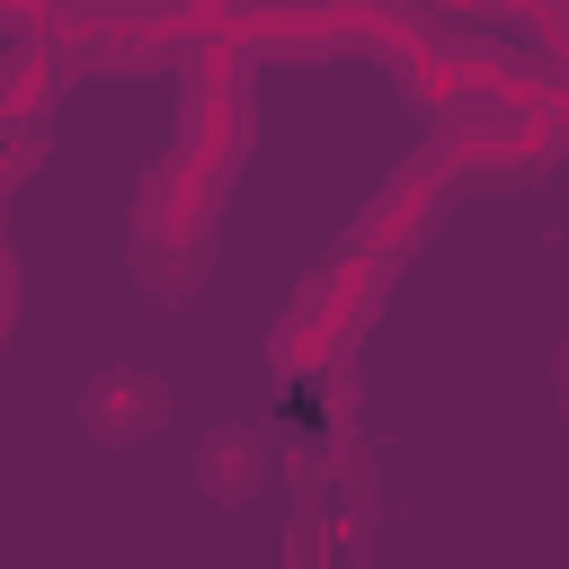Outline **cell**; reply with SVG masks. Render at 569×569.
<instances>
[{
	"label": "cell",
	"mask_w": 569,
	"mask_h": 569,
	"mask_svg": "<svg viewBox=\"0 0 569 569\" xmlns=\"http://www.w3.org/2000/svg\"><path fill=\"white\" fill-rule=\"evenodd\" d=\"M213 249H222V187L187 178L169 151L142 169L133 187V222H124V258H133V284L178 302L213 276Z\"/></svg>",
	"instance_id": "6da1fadb"
},
{
	"label": "cell",
	"mask_w": 569,
	"mask_h": 569,
	"mask_svg": "<svg viewBox=\"0 0 569 569\" xmlns=\"http://www.w3.org/2000/svg\"><path fill=\"white\" fill-rule=\"evenodd\" d=\"M391 276H400V267L356 258V249H338L329 267H311V276L293 284V302L276 311V338H267L276 373H329V365H347V356L365 347V329L382 320Z\"/></svg>",
	"instance_id": "7a4b0ae2"
},
{
	"label": "cell",
	"mask_w": 569,
	"mask_h": 569,
	"mask_svg": "<svg viewBox=\"0 0 569 569\" xmlns=\"http://www.w3.org/2000/svg\"><path fill=\"white\" fill-rule=\"evenodd\" d=\"M178 71H187V89H178V142H169V160H178L187 178H204V187L231 196L240 160L258 151V89H249V62H240L231 44H187Z\"/></svg>",
	"instance_id": "3957f363"
},
{
	"label": "cell",
	"mask_w": 569,
	"mask_h": 569,
	"mask_svg": "<svg viewBox=\"0 0 569 569\" xmlns=\"http://www.w3.org/2000/svg\"><path fill=\"white\" fill-rule=\"evenodd\" d=\"M36 44L53 53V71L71 80H142V71H178V27L160 0H53Z\"/></svg>",
	"instance_id": "277c9868"
},
{
	"label": "cell",
	"mask_w": 569,
	"mask_h": 569,
	"mask_svg": "<svg viewBox=\"0 0 569 569\" xmlns=\"http://www.w3.org/2000/svg\"><path fill=\"white\" fill-rule=\"evenodd\" d=\"M453 196H462V178H453V160L436 151V142H418L373 196H365V213L347 222V240L338 249H356V258H382V267H409L418 249H427V231L453 213Z\"/></svg>",
	"instance_id": "5b68a950"
},
{
	"label": "cell",
	"mask_w": 569,
	"mask_h": 569,
	"mask_svg": "<svg viewBox=\"0 0 569 569\" xmlns=\"http://www.w3.org/2000/svg\"><path fill=\"white\" fill-rule=\"evenodd\" d=\"M53 98H62V71L36 36H9V62H0V196H18L53 142Z\"/></svg>",
	"instance_id": "8992f818"
},
{
	"label": "cell",
	"mask_w": 569,
	"mask_h": 569,
	"mask_svg": "<svg viewBox=\"0 0 569 569\" xmlns=\"http://www.w3.org/2000/svg\"><path fill=\"white\" fill-rule=\"evenodd\" d=\"M80 427H89V445H151L169 427V382L151 365H107L80 391Z\"/></svg>",
	"instance_id": "52a82bcc"
},
{
	"label": "cell",
	"mask_w": 569,
	"mask_h": 569,
	"mask_svg": "<svg viewBox=\"0 0 569 569\" xmlns=\"http://www.w3.org/2000/svg\"><path fill=\"white\" fill-rule=\"evenodd\" d=\"M276 471H284V453H276V436H267L258 418H231V427H213V436L196 445V489L222 498V507L258 498Z\"/></svg>",
	"instance_id": "ba28073f"
},
{
	"label": "cell",
	"mask_w": 569,
	"mask_h": 569,
	"mask_svg": "<svg viewBox=\"0 0 569 569\" xmlns=\"http://www.w3.org/2000/svg\"><path fill=\"white\" fill-rule=\"evenodd\" d=\"M284 569H365V489H320L293 516Z\"/></svg>",
	"instance_id": "9c48e42d"
},
{
	"label": "cell",
	"mask_w": 569,
	"mask_h": 569,
	"mask_svg": "<svg viewBox=\"0 0 569 569\" xmlns=\"http://www.w3.org/2000/svg\"><path fill=\"white\" fill-rule=\"evenodd\" d=\"M160 9H169L178 44H222V27H231V9H240V0H160Z\"/></svg>",
	"instance_id": "30bf717a"
},
{
	"label": "cell",
	"mask_w": 569,
	"mask_h": 569,
	"mask_svg": "<svg viewBox=\"0 0 569 569\" xmlns=\"http://www.w3.org/2000/svg\"><path fill=\"white\" fill-rule=\"evenodd\" d=\"M44 9H53V0H0V27H9V36H36Z\"/></svg>",
	"instance_id": "8fae6325"
},
{
	"label": "cell",
	"mask_w": 569,
	"mask_h": 569,
	"mask_svg": "<svg viewBox=\"0 0 569 569\" xmlns=\"http://www.w3.org/2000/svg\"><path fill=\"white\" fill-rule=\"evenodd\" d=\"M9 329H18V258L0 249V338H9Z\"/></svg>",
	"instance_id": "7c38bea8"
},
{
	"label": "cell",
	"mask_w": 569,
	"mask_h": 569,
	"mask_svg": "<svg viewBox=\"0 0 569 569\" xmlns=\"http://www.w3.org/2000/svg\"><path fill=\"white\" fill-rule=\"evenodd\" d=\"M560 409H569V356H560Z\"/></svg>",
	"instance_id": "4fadbf2b"
}]
</instances>
